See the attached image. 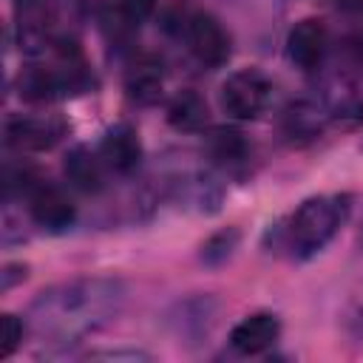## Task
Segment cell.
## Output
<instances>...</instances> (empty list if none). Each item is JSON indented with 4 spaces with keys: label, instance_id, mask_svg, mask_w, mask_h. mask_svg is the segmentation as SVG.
Returning a JSON list of instances; mask_svg holds the SVG:
<instances>
[{
    "label": "cell",
    "instance_id": "obj_4",
    "mask_svg": "<svg viewBox=\"0 0 363 363\" xmlns=\"http://www.w3.org/2000/svg\"><path fill=\"white\" fill-rule=\"evenodd\" d=\"M187 45L196 54L199 62L204 65H224L230 60V37L221 28V23L207 14V11H196L187 20Z\"/></svg>",
    "mask_w": 363,
    "mask_h": 363
},
{
    "label": "cell",
    "instance_id": "obj_11",
    "mask_svg": "<svg viewBox=\"0 0 363 363\" xmlns=\"http://www.w3.org/2000/svg\"><path fill=\"white\" fill-rule=\"evenodd\" d=\"M167 122L176 130L193 133L201 130L207 122V105L196 91H182L170 105H167Z\"/></svg>",
    "mask_w": 363,
    "mask_h": 363
},
{
    "label": "cell",
    "instance_id": "obj_9",
    "mask_svg": "<svg viewBox=\"0 0 363 363\" xmlns=\"http://www.w3.org/2000/svg\"><path fill=\"white\" fill-rule=\"evenodd\" d=\"M99 159L113 173H133L142 162V142L130 125H113L99 145Z\"/></svg>",
    "mask_w": 363,
    "mask_h": 363
},
{
    "label": "cell",
    "instance_id": "obj_14",
    "mask_svg": "<svg viewBox=\"0 0 363 363\" xmlns=\"http://www.w3.org/2000/svg\"><path fill=\"white\" fill-rule=\"evenodd\" d=\"M23 332H26V323H23L17 315L6 312V315L0 318V357H3V360L11 357L14 349L23 343Z\"/></svg>",
    "mask_w": 363,
    "mask_h": 363
},
{
    "label": "cell",
    "instance_id": "obj_18",
    "mask_svg": "<svg viewBox=\"0 0 363 363\" xmlns=\"http://www.w3.org/2000/svg\"><path fill=\"white\" fill-rule=\"evenodd\" d=\"M23 278H26V267L23 264H6L3 267V284H0V289L6 292V289H11L14 281H23Z\"/></svg>",
    "mask_w": 363,
    "mask_h": 363
},
{
    "label": "cell",
    "instance_id": "obj_10",
    "mask_svg": "<svg viewBox=\"0 0 363 363\" xmlns=\"http://www.w3.org/2000/svg\"><path fill=\"white\" fill-rule=\"evenodd\" d=\"M65 179L82 193H96L102 190V164L91 150L74 147L65 156Z\"/></svg>",
    "mask_w": 363,
    "mask_h": 363
},
{
    "label": "cell",
    "instance_id": "obj_15",
    "mask_svg": "<svg viewBox=\"0 0 363 363\" xmlns=\"http://www.w3.org/2000/svg\"><path fill=\"white\" fill-rule=\"evenodd\" d=\"M235 241H238V233H235V230H224V233L213 235V238L201 247V258L210 261V264H218V261H224V258L233 252Z\"/></svg>",
    "mask_w": 363,
    "mask_h": 363
},
{
    "label": "cell",
    "instance_id": "obj_13",
    "mask_svg": "<svg viewBox=\"0 0 363 363\" xmlns=\"http://www.w3.org/2000/svg\"><path fill=\"white\" fill-rule=\"evenodd\" d=\"M210 150H213L216 159H221V162H238V159H244L247 145H244V139H241L238 130H213V136H210Z\"/></svg>",
    "mask_w": 363,
    "mask_h": 363
},
{
    "label": "cell",
    "instance_id": "obj_7",
    "mask_svg": "<svg viewBox=\"0 0 363 363\" xmlns=\"http://www.w3.org/2000/svg\"><path fill=\"white\" fill-rule=\"evenodd\" d=\"M281 335V320L272 312H252L230 329V346L241 354L267 352Z\"/></svg>",
    "mask_w": 363,
    "mask_h": 363
},
{
    "label": "cell",
    "instance_id": "obj_12",
    "mask_svg": "<svg viewBox=\"0 0 363 363\" xmlns=\"http://www.w3.org/2000/svg\"><path fill=\"white\" fill-rule=\"evenodd\" d=\"M128 94L136 102H156L162 94V74L156 71V65H142L130 74L128 79Z\"/></svg>",
    "mask_w": 363,
    "mask_h": 363
},
{
    "label": "cell",
    "instance_id": "obj_2",
    "mask_svg": "<svg viewBox=\"0 0 363 363\" xmlns=\"http://www.w3.org/2000/svg\"><path fill=\"white\" fill-rule=\"evenodd\" d=\"M352 213V196L349 193H323L301 201V207L286 221V247L295 258H312L320 252L337 230L346 224Z\"/></svg>",
    "mask_w": 363,
    "mask_h": 363
},
{
    "label": "cell",
    "instance_id": "obj_16",
    "mask_svg": "<svg viewBox=\"0 0 363 363\" xmlns=\"http://www.w3.org/2000/svg\"><path fill=\"white\" fill-rule=\"evenodd\" d=\"M88 360H125V363H139V360H150L147 352L139 349H108V352H91Z\"/></svg>",
    "mask_w": 363,
    "mask_h": 363
},
{
    "label": "cell",
    "instance_id": "obj_19",
    "mask_svg": "<svg viewBox=\"0 0 363 363\" xmlns=\"http://www.w3.org/2000/svg\"><path fill=\"white\" fill-rule=\"evenodd\" d=\"M337 6L346 9V11H360L363 9V0H337Z\"/></svg>",
    "mask_w": 363,
    "mask_h": 363
},
{
    "label": "cell",
    "instance_id": "obj_6",
    "mask_svg": "<svg viewBox=\"0 0 363 363\" xmlns=\"http://www.w3.org/2000/svg\"><path fill=\"white\" fill-rule=\"evenodd\" d=\"M62 133L65 125L51 116H14L6 122V139L20 150H48Z\"/></svg>",
    "mask_w": 363,
    "mask_h": 363
},
{
    "label": "cell",
    "instance_id": "obj_1",
    "mask_svg": "<svg viewBox=\"0 0 363 363\" xmlns=\"http://www.w3.org/2000/svg\"><path fill=\"white\" fill-rule=\"evenodd\" d=\"M125 303V284L119 278L85 275L43 289L28 306L31 329L54 346L77 343L102 329Z\"/></svg>",
    "mask_w": 363,
    "mask_h": 363
},
{
    "label": "cell",
    "instance_id": "obj_8",
    "mask_svg": "<svg viewBox=\"0 0 363 363\" xmlns=\"http://www.w3.org/2000/svg\"><path fill=\"white\" fill-rule=\"evenodd\" d=\"M28 213L43 230H51V233L68 230L77 218V207L71 204V199L60 187H48V184H40L31 193Z\"/></svg>",
    "mask_w": 363,
    "mask_h": 363
},
{
    "label": "cell",
    "instance_id": "obj_3",
    "mask_svg": "<svg viewBox=\"0 0 363 363\" xmlns=\"http://www.w3.org/2000/svg\"><path fill=\"white\" fill-rule=\"evenodd\" d=\"M272 85L258 68H241L221 85V108L233 119H255L269 105Z\"/></svg>",
    "mask_w": 363,
    "mask_h": 363
},
{
    "label": "cell",
    "instance_id": "obj_5",
    "mask_svg": "<svg viewBox=\"0 0 363 363\" xmlns=\"http://www.w3.org/2000/svg\"><path fill=\"white\" fill-rule=\"evenodd\" d=\"M323 54H326V26H323V20H318V17L298 20L286 34V57L298 68L312 71V68L320 65Z\"/></svg>",
    "mask_w": 363,
    "mask_h": 363
},
{
    "label": "cell",
    "instance_id": "obj_17",
    "mask_svg": "<svg viewBox=\"0 0 363 363\" xmlns=\"http://www.w3.org/2000/svg\"><path fill=\"white\" fill-rule=\"evenodd\" d=\"M122 9L130 20H145L147 14H153L156 0H122Z\"/></svg>",
    "mask_w": 363,
    "mask_h": 363
},
{
    "label": "cell",
    "instance_id": "obj_20",
    "mask_svg": "<svg viewBox=\"0 0 363 363\" xmlns=\"http://www.w3.org/2000/svg\"><path fill=\"white\" fill-rule=\"evenodd\" d=\"M357 320L363 323V292H360V298H357Z\"/></svg>",
    "mask_w": 363,
    "mask_h": 363
}]
</instances>
